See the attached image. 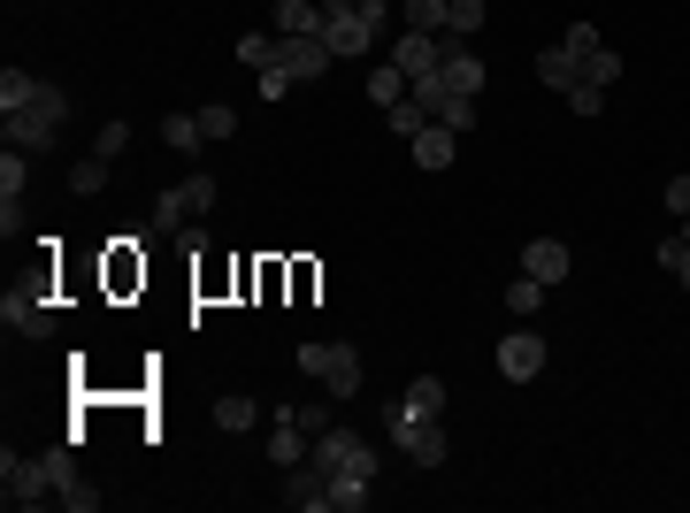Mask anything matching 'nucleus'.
Returning <instances> with one entry per match:
<instances>
[{
  "label": "nucleus",
  "mask_w": 690,
  "mask_h": 513,
  "mask_svg": "<svg viewBox=\"0 0 690 513\" xmlns=\"http://www.w3.org/2000/svg\"><path fill=\"white\" fill-rule=\"evenodd\" d=\"M207 207H215V176H184V184H170V192L154 199V238H176V230L207 222Z\"/></svg>",
  "instance_id": "obj_1"
},
{
  "label": "nucleus",
  "mask_w": 690,
  "mask_h": 513,
  "mask_svg": "<svg viewBox=\"0 0 690 513\" xmlns=\"http://www.w3.org/2000/svg\"><path fill=\"white\" fill-rule=\"evenodd\" d=\"M376 23L360 15V0H323V46L338 54V62H360V54H376Z\"/></svg>",
  "instance_id": "obj_2"
},
{
  "label": "nucleus",
  "mask_w": 690,
  "mask_h": 513,
  "mask_svg": "<svg viewBox=\"0 0 690 513\" xmlns=\"http://www.w3.org/2000/svg\"><path fill=\"white\" fill-rule=\"evenodd\" d=\"M0 499L8 506H39V499H54V468H46V452L31 460V452H0Z\"/></svg>",
  "instance_id": "obj_3"
},
{
  "label": "nucleus",
  "mask_w": 690,
  "mask_h": 513,
  "mask_svg": "<svg viewBox=\"0 0 690 513\" xmlns=\"http://www.w3.org/2000/svg\"><path fill=\"white\" fill-rule=\"evenodd\" d=\"M300 368H308L331 399H353V391H360V352H353L345 338L338 345H300Z\"/></svg>",
  "instance_id": "obj_4"
},
{
  "label": "nucleus",
  "mask_w": 690,
  "mask_h": 513,
  "mask_svg": "<svg viewBox=\"0 0 690 513\" xmlns=\"http://www.w3.org/2000/svg\"><path fill=\"white\" fill-rule=\"evenodd\" d=\"M308 460H315L323 476H376V445H368V437H353V429H338V422L315 437V452H308Z\"/></svg>",
  "instance_id": "obj_5"
},
{
  "label": "nucleus",
  "mask_w": 690,
  "mask_h": 513,
  "mask_svg": "<svg viewBox=\"0 0 690 513\" xmlns=\"http://www.w3.org/2000/svg\"><path fill=\"white\" fill-rule=\"evenodd\" d=\"M391 437H399V452H407L414 468H438V460H445V414L399 406V414H391Z\"/></svg>",
  "instance_id": "obj_6"
},
{
  "label": "nucleus",
  "mask_w": 690,
  "mask_h": 513,
  "mask_svg": "<svg viewBox=\"0 0 690 513\" xmlns=\"http://www.w3.org/2000/svg\"><path fill=\"white\" fill-rule=\"evenodd\" d=\"M331 62H338V54L323 46V31H300V39H277V62H269V69H284V77L300 85V77H323Z\"/></svg>",
  "instance_id": "obj_7"
},
{
  "label": "nucleus",
  "mask_w": 690,
  "mask_h": 513,
  "mask_svg": "<svg viewBox=\"0 0 690 513\" xmlns=\"http://www.w3.org/2000/svg\"><path fill=\"white\" fill-rule=\"evenodd\" d=\"M499 375H507V383H537V375H545V338H537V330H507V338H499Z\"/></svg>",
  "instance_id": "obj_8"
},
{
  "label": "nucleus",
  "mask_w": 690,
  "mask_h": 513,
  "mask_svg": "<svg viewBox=\"0 0 690 513\" xmlns=\"http://www.w3.org/2000/svg\"><path fill=\"white\" fill-rule=\"evenodd\" d=\"M0 323H8V338H54V307L31 299V292H8L0 299Z\"/></svg>",
  "instance_id": "obj_9"
},
{
  "label": "nucleus",
  "mask_w": 690,
  "mask_h": 513,
  "mask_svg": "<svg viewBox=\"0 0 690 513\" xmlns=\"http://www.w3.org/2000/svg\"><path fill=\"white\" fill-rule=\"evenodd\" d=\"M391 62L407 69V85H414V77H430V69L445 62V31H407V39L391 46Z\"/></svg>",
  "instance_id": "obj_10"
},
{
  "label": "nucleus",
  "mask_w": 690,
  "mask_h": 513,
  "mask_svg": "<svg viewBox=\"0 0 690 513\" xmlns=\"http://www.w3.org/2000/svg\"><path fill=\"white\" fill-rule=\"evenodd\" d=\"M438 69H445V85H453V92H468V100L484 92V54H476L468 39H445V62H438Z\"/></svg>",
  "instance_id": "obj_11"
},
{
  "label": "nucleus",
  "mask_w": 690,
  "mask_h": 513,
  "mask_svg": "<svg viewBox=\"0 0 690 513\" xmlns=\"http://www.w3.org/2000/svg\"><path fill=\"white\" fill-rule=\"evenodd\" d=\"M521 276H537L545 292L568 284V245H560V238H529V245H521Z\"/></svg>",
  "instance_id": "obj_12"
},
{
  "label": "nucleus",
  "mask_w": 690,
  "mask_h": 513,
  "mask_svg": "<svg viewBox=\"0 0 690 513\" xmlns=\"http://www.w3.org/2000/svg\"><path fill=\"white\" fill-rule=\"evenodd\" d=\"M308 452H315V437L300 429V414H292V406H277V429H269V460H277V468H300Z\"/></svg>",
  "instance_id": "obj_13"
},
{
  "label": "nucleus",
  "mask_w": 690,
  "mask_h": 513,
  "mask_svg": "<svg viewBox=\"0 0 690 513\" xmlns=\"http://www.w3.org/2000/svg\"><path fill=\"white\" fill-rule=\"evenodd\" d=\"M284 506H300V513L331 506V476H323L315 460H300V468H284Z\"/></svg>",
  "instance_id": "obj_14"
},
{
  "label": "nucleus",
  "mask_w": 690,
  "mask_h": 513,
  "mask_svg": "<svg viewBox=\"0 0 690 513\" xmlns=\"http://www.w3.org/2000/svg\"><path fill=\"white\" fill-rule=\"evenodd\" d=\"M407 146H414V170H453V154H461V131H445V123H422Z\"/></svg>",
  "instance_id": "obj_15"
},
{
  "label": "nucleus",
  "mask_w": 690,
  "mask_h": 513,
  "mask_svg": "<svg viewBox=\"0 0 690 513\" xmlns=\"http://www.w3.org/2000/svg\"><path fill=\"white\" fill-rule=\"evenodd\" d=\"M269 31H277V39H300V31H323V0H277V15H269Z\"/></svg>",
  "instance_id": "obj_16"
},
{
  "label": "nucleus",
  "mask_w": 690,
  "mask_h": 513,
  "mask_svg": "<svg viewBox=\"0 0 690 513\" xmlns=\"http://www.w3.org/2000/svg\"><path fill=\"white\" fill-rule=\"evenodd\" d=\"M575 77H583V62H575L568 46H545V54H537V85H552V92H568Z\"/></svg>",
  "instance_id": "obj_17"
},
{
  "label": "nucleus",
  "mask_w": 690,
  "mask_h": 513,
  "mask_svg": "<svg viewBox=\"0 0 690 513\" xmlns=\"http://www.w3.org/2000/svg\"><path fill=\"white\" fill-rule=\"evenodd\" d=\"M8 146H23V154H46V146H54V123H39L31 108H15V116H8Z\"/></svg>",
  "instance_id": "obj_18"
},
{
  "label": "nucleus",
  "mask_w": 690,
  "mask_h": 513,
  "mask_svg": "<svg viewBox=\"0 0 690 513\" xmlns=\"http://www.w3.org/2000/svg\"><path fill=\"white\" fill-rule=\"evenodd\" d=\"M368 100H376V108L407 100V69H399V62H376V69H368Z\"/></svg>",
  "instance_id": "obj_19"
},
{
  "label": "nucleus",
  "mask_w": 690,
  "mask_h": 513,
  "mask_svg": "<svg viewBox=\"0 0 690 513\" xmlns=\"http://www.w3.org/2000/svg\"><path fill=\"white\" fill-rule=\"evenodd\" d=\"M31 100H39V77H31V69H0V116L31 108Z\"/></svg>",
  "instance_id": "obj_20"
},
{
  "label": "nucleus",
  "mask_w": 690,
  "mask_h": 513,
  "mask_svg": "<svg viewBox=\"0 0 690 513\" xmlns=\"http://www.w3.org/2000/svg\"><path fill=\"white\" fill-rule=\"evenodd\" d=\"M254 422H261V406H254L246 391H223V399H215V429H254Z\"/></svg>",
  "instance_id": "obj_21"
},
{
  "label": "nucleus",
  "mask_w": 690,
  "mask_h": 513,
  "mask_svg": "<svg viewBox=\"0 0 690 513\" xmlns=\"http://www.w3.org/2000/svg\"><path fill=\"white\" fill-rule=\"evenodd\" d=\"M376 491V476H331V513H360Z\"/></svg>",
  "instance_id": "obj_22"
},
{
  "label": "nucleus",
  "mask_w": 690,
  "mask_h": 513,
  "mask_svg": "<svg viewBox=\"0 0 690 513\" xmlns=\"http://www.w3.org/2000/svg\"><path fill=\"white\" fill-rule=\"evenodd\" d=\"M422 123H430V108H422V100H414V92H407V100H391V108H384V131H399V139H414V131H422Z\"/></svg>",
  "instance_id": "obj_23"
},
{
  "label": "nucleus",
  "mask_w": 690,
  "mask_h": 513,
  "mask_svg": "<svg viewBox=\"0 0 690 513\" xmlns=\"http://www.w3.org/2000/svg\"><path fill=\"white\" fill-rule=\"evenodd\" d=\"M484 31V0H445V39H476Z\"/></svg>",
  "instance_id": "obj_24"
},
{
  "label": "nucleus",
  "mask_w": 690,
  "mask_h": 513,
  "mask_svg": "<svg viewBox=\"0 0 690 513\" xmlns=\"http://www.w3.org/2000/svg\"><path fill=\"white\" fill-rule=\"evenodd\" d=\"M399 406H414V414H445V383H438V375H414Z\"/></svg>",
  "instance_id": "obj_25"
},
{
  "label": "nucleus",
  "mask_w": 690,
  "mask_h": 513,
  "mask_svg": "<svg viewBox=\"0 0 690 513\" xmlns=\"http://www.w3.org/2000/svg\"><path fill=\"white\" fill-rule=\"evenodd\" d=\"M162 139H170L176 154H200V139H207V131H200V116H162Z\"/></svg>",
  "instance_id": "obj_26"
},
{
  "label": "nucleus",
  "mask_w": 690,
  "mask_h": 513,
  "mask_svg": "<svg viewBox=\"0 0 690 513\" xmlns=\"http://www.w3.org/2000/svg\"><path fill=\"white\" fill-rule=\"evenodd\" d=\"M23 184H31V154H23V146H8V154H0V192H8V199H23Z\"/></svg>",
  "instance_id": "obj_27"
},
{
  "label": "nucleus",
  "mask_w": 690,
  "mask_h": 513,
  "mask_svg": "<svg viewBox=\"0 0 690 513\" xmlns=\"http://www.w3.org/2000/svg\"><path fill=\"white\" fill-rule=\"evenodd\" d=\"M238 62H246V69H269V62H277V31H246V39H238Z\"/></svg>",
  "instance_id": "obj_28"
},
{
  "label": "nucleus",
  "mask_w": 690,
  "mask_h": 513,
  "mask_svg": "<svg viewBox=\"0 0 690 513\" xmlns=\"http://www.w3.org/2000/svg\"><path fill=\"white\" fill-rule=\"evenodd\" d=\"M407 31H445V0H399Z\"/></svg>",
  "instance_id": "obj_29"
},
{
  "label": "nucleus",
  "mask_w": 690,
  "mask_h": 513,
  "mask_svg": "<svg viewBox=\"0 0 690 513\" xmlns=\"http://www.w3.org/2000/svg\"><path fill=\"white\" fill-rule=\"evenodd\" d=\"M69 184H77V199H100V192H108V162H100V154H85Z\"/></svg>",
  "instance_id": "obj_30"
},
{
  "label": "nucleus",
  "mask_w": 690,
  "mask_h": 513,
  "mask_svg": "<svg viewBox=\"0 0 690 513\" xmlns=\"http://www.w3.org/2000/svg\"><path fill=\"white\" fill-rule=\"evenodd\" d=\"M438 123H445V131H476V100H468V92H445Z\"/></svg>",
  "instance_id": "obj_31"
},
{
  "label": "nucleus",
  "mask_w": 690,
  "mask_h": 513,
  "mask_svg": "<svg viewBox=\"0 0 690 513\" xmlns=\"http://www.w3.org/2000/svg\"><path fill=\"white\" fill-rule=\"evenodd\" d=\"M507 307H515V315H537V307H545V284H537V276H515V284H507Z\"/></svg>",
  "instance_id": "obj_32"
},
{
  "label": "nucleus",
  "mask_w": 690,
  "mask_h": 513,
  "mask_svg": "<svg viewBox=\"0 0 690 513\" xmlns=\"http://www.w3.org/2000/svg\"><path fill=\"white\" fill-rule=\"evenodd\" d=\"M31 116L62 131V116H69V100H62V85H39V100H31Z\"/></svg>",
  "instance_id": "obj_33"
},
{
  "label": "nucleus",
  "mask_w": 690,
  "mask_h": 513,
  "mask_svg": "<svg viewBox=\"0 0 690 513\" xmlns=\"http://www.w3.org/2000/svg\"><path fill=\"white\" fill-rule=\"evenodd\" d=\"M123 146H131V123H100V131H93V154H100V162H116Z\"/></svg>",
  "instance_id": "obj_34"
},
{
  "label": "nucleus",
  "mask_w": 690,
  "mask_h": 513,
  "mask_svg": "<svg viewBox=\"0 0 690 513\" xmlns=\"http://www.w3.org/2000/svg\"><path fill=\"white\" fill-rule=\"evenodd\" d=\"M614 77H622V62H614L606 46H599V54H583V85H614Z\"/></svg>",
  "instance_id": "obj_35"
},
{
  "label": "nucleus",
  "mask_w": 690,
  "mask_h": 513,
  "mask_svg": "<svg viewBox=\"0 0 690 513\" xmlns=\"http://www.w3.org/2000/svg\"><path fill=\"white\" fill-rule=\"evenodd\" d=\"M568 108H575V116H599V108H606V85H583V77H575V85H568Z\"/></svg>",
  "instance_id": "obj_36"
},
{
  "label": "nucleus",
  "mask_w": 690,
  "mask_h": 513,
  "mask_svg": "<svg viewBox=\"0 0 690 513\" xmlns=\"http://www.w3.org/2000/svg\"><path fill=\"white\" fill-rule=\"evenodd\" d=\"M62 506H69V513H93V506H100V491H93L85 476H69V483H62Z\"/></svg>",
  "instance_id": "obj_37"
},
{
  "label": "nucleus",
  "mask_w": 690,
  "mask_h": 513,
  "mask_svg": "<svg viewBox=\"0 0 690 513\" xmlns=\"http://www.w3.org/2000/svg\"><path fill=\"white\" fill-rule=\"evenodd\" d=\"M560 46H568L575 62H583V54H599V23H568V39H560Z\"/></svg>",
  "instance_id": "obj_38"
},
{
  "label": "nucleus",
  "mask_w": 690,
  "mask_h": 513,
  "mask_svg": "<svg viewBox=\"0 0 690 513\" xmlns=\"http://www.w3.org/2000/svg\"><path fill=\"white\" fill-rule=\"evenodd\" d=\"M200 131H207V139H230V131H238V108H200Z\"/></svg>",
  "instance_id": "obj_39"
},
{
  "label": "nucleus",
  "mask_w": 690,
  "mask_h": 513,
  "mask_svg": "<svg viewBox=\"0 0 690 513\" xmlns=\"http://www.w3.org/2000/svg\"><path fill=\"white\" fill-rule=\"evenodd\" d=\"M254 77H261V100H284V92H292V77H284V69H254Z\"/></svg>",
  "instance_id": "obj_40"
},
{
  "label": "nucleus",
  "mask_w": 690,
  "mask_h": 513,
  "mask_svg": "<svg viewBox=\"0 0 690 513\" xmlns=\"http://www.w3.org/2000/svg\"><path fill=\"white\" fill-rule=\"evenodd\" d=\"M15 222H23V199H8V192H0V238H8V245H15Z\"/></svg>",
  "instance_id": "obj_41"
},
{
  "label": "nucleus",
  "mask_w": 690,
  "mask_h": 513,
  "mask_svg": "<svg viewBox=\"0 0 690 513\" xmlns=\"http://www.w3.org/2000/svg\"><path fill=\"white\" fill-rule=\"evenodd\" d=\"M668 207H676V215H690V176H676V184H668Z\"/></svg>",
  "instance_id": "obj_42"
},
{
  "label": "nucleus",
  "mask_w": 690,
  "mask_h": 513,
  "mask_svg": "<svg viewBox=\"0 0 690 513\" xmlns=\"http://www.w3.org/2000/svg\"><path fill=\"white\" fill-rule=\"evenodd\" d=\"M676 284H683V292H690V245H683V261H676Z\"/></svg>",
  "instance_id": "obj_43"
},
{
  "label": "nucleus",
  "mask_w": 690,
  "mask_h": 513,
  "mask_svg": "<svg viewBox=\"0 0 690 513\" xmlns=\"http://www.w3.org/2000/svg\"><path fill=\"white\" fill-rule=\"evenodd\" d=\"M683 245H690V215H683Z\"/></svg>",
  "instance_id": "obj_44"
}]
</instances>
